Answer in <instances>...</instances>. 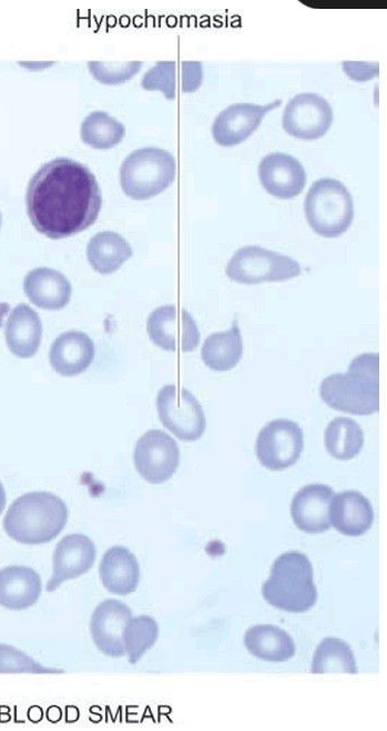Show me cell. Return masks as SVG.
<instances>
[{
    "label": "cell",
    "mask_w": 387,
    "mask_h": 731,
    "mask_svg": "<svg viewBox=\"0 0 387 731\" xmlns=\"http://www.w3.org/2000/svg\"><path fill=\"white\" fill-rule=\"evenodd\" d=\"M26 203L35 230L57 240L91 226L98 219L102 196L95 176L85 165L58 158L33 174Z\"/></svg>",
    "instance_id": "cell-1"
},
{
    "label": "cell",
    "mask_w": 387,
    "mask_h": 731,
    "mask_svg": "<svg viewBox=\"0 0 387 731\" xmlns=\"http://www.w3.org/2000/svg\"><path fill=\"white\" fill-rule=\"evenodd\" d=\"M329 407L354 414L370 415L379 409V354L364 353L355 357L346 373L325 377L319 387Z\"/></svg>",
    "instance_id": "cell-2"
},
{
    "label": "cell",
    "mask_w": 387,
    "mask_h": 731,
    "mask_svg": "<svg viewBox=\"0 0 387 731\" xmlns=\"http://www.w3.org/2000/svg\"><path fill=\"white\" fill-rule=\"evenodd\" d=\"M69 518L65 502L49 491H31L18 497L8 508L3 529L13 540L41 545L53 540Z\"/></svg>",
    "instance_id": "cell-3"
},
{
    "label": "cell",
    "mask_w": 387,
    "mask_h": 731,
    "mask_svg": "<svg viewBox=\"0 0 387 731\" xmlns=\"http://www.w3.org/2000/svg\"><path fill=\"white\" fill-rule=\"evenodd\" d=\"M264 599L288 612H304L317 600L309 559L302 552L288 551L276 558L269 578L262 586Z\"/></svg>",
    "instance_id": "cell-4"
},
{
    "label": "cell",
    "mask_w": 387,
    "mask_h": 731,
    "mask_svg": "<svg viewBox=\"0 0 387 731\" xmlns=\"http://www.w3.org/2000/svg\"><path fill=\"white\" fill-rule=\"evenodd\" d=\"M176 162L174 156L159 148H142L130 153L120 167V184L133 200L151 199L174 181Z\"/></svg>",
    "instance_id": "cell-5"
},
{
    "label": "cell",
    "mask_w": 387,
    "mask_h": 731,
    "mask_svg": "<svg viewBox=\"0 0 387 731\" xmlns=\"http://www.w3.org/2000/svg\"><path fill=\"white\" fill-rule=\"evenodd\" d=\"M304 213L312 230L324 237L344 234L354 220V202L347 187L335 179L315 181L308 190Z\"/></svg>",
    "instance_id": "cell-6"
},
{
    "label": "cell",
    "mask_w": 387,
    "mask_h": 731,
    "mask_svg": "<svg viewBox=\"0 0 387 731\" xmlns=\"http://www.w3.org/2000/svg\"><path fill=\"white\" fill-rule=\"evenodd\" d=\"M301 272L294 258L257 245L238 248L225 268L227 277L241 284L287 281Z\"/></svg>",
    "instance_id": "cell-7"
},
{
    "label": "cell",
    "mask_w": 387,
    "mask_h": 731,
    "mask_svg": "<svg viewBox=\"0 0 387 731\" xmlns=\"http://www.w3.org/2000/svg\"><path fill=\"white\" fill-rule=\"evenodd\" d=\"M156 409L163 426L179 439L193 441L202 437L206 420L203 408L186 388L169 384L156 396Z\"/></svg>",
    "instance_id": "cell-8"
},
{
    "label": "cell",
    "mask_w": 387,
    "mask_h": 731,
    "mask_svg": "<svg viewBox=\"0 0 387 731\" xmlns=\"http://www.w3.org/2000/svg\"><path fill=\"white\" fill-rule=\"evenodd\" d=\"M304 446L303 430L293 420L278 418L267 423L258 433L255 450L259 463L271 470L294 465Z\"/></svg>",
    "instance_id": "cell-9"
},
{
    "label": "cell",
    "mask_w": 387,
    "mask_h": 731,
    "mask_svg": "<svg viewBox=\"0 0 387 731\" xmlns=\"http://www.w3.org/2000/svg\"><path fill=\"white\" fill-rule=\"evenodd\" d=\"M146 331L159 347L171 352H191L200 343V332L191 314L175 305H163L149 315Z\"/></svg>",
    "instance_id": "cell-10"
},
{
    "label": "cell",
    "mask_w": 387,
    "mask_h": 731,
    "mask_svg": "<svg viewBox=\"0 0 387 731\" xmlns=\"http://www.w3.org/2000/svg\"><path fill=\"white\" fill-rule=\"evenodd\" d=\"M133 460L143 479L151 484H162L170 479L179 467V446L164 430L150 429L138 439Z\"/></svg>",
    "instance_id": "cell-11"
},
{
    "label": "cell",
    "mask_w": 387,
    "mask_h": 731,
    "mask_svg": "<svg viewBox=\"0 0 387 731\" xmlns=\"http://www.w3.org/2000/svg\"><path fill=\"white\" fill-rule=\"evenodd\" d=\"M333 122L329 103L317 93H299L286 104L283 129L292 136L302 140H315L324 136Z\"/></svg>",
    "instance_id": "cell-12"
},
{
    "label": "cell",
    "mask_w": 387,
    "mask_h": 731,
    "mask_svg": "<svg viewBox=\"0 0 387 731\" xmlns=\"http://www.w3.org/2000/svg\"><path fill=\"white\" fill-rule=\"evenodd\" d=\"M277 99L267 104L234 103L215 118L212 125L214 141L222 146H233L245 141L261 124L265 114L279 106Z\"/></svg>",
    "instance_id": "cell-13"
},
{
    "label": "cell",
    "mask_w": 387,
    "mask_h": 731,
    "mask_svg": "<svg viewBox=\"0 0 387 731\" xmlns=\"http://www.w3.org/2000/svg\"><path fill=\"white\" fill-rule=\"evenodd\" d=\"M96 557L94 542L85 535L64 536L55 546L52 557V576L47 591H54L61 583L85 573Z\"/></svg>",
    "instance_id": "cell-14"
},
{
    "label": "cell",
    "mask_w": 387,
    "mask_h": 731,
    "mask_svg": "<svg viewBox=\"0 0 387 731\" xmlns=\"http://www.w3.org/2000/svg\"><path fill=\"white\" fill-rule=\"evenodd\" d=\"M132 618L131 609L122 601L108 599L93 611L90 631L98 649L109 657L125 654L123 632Z\"/></svg>",
    "instance_id": "cell-15"
},
{
    "label": "cell",
    "mask_w": 387,
    "mask_h": 731,
    "mask_svg": "<svg viewBox=\"0 0 387 731\" xmlns=\"http://www.w3.org/2000/svg\"><path fill=\"white\" fill-rule=\"evenodd\" d=\"M263 187L277 199L297 196L306 184V173L301 162L286 153H271L258 165Z\"/></svg>",
    "instance_id": "cell-16"
},
{
    "label": "cell",
    "mask_w": 387,
    "mask_h": 731,
    "mask_svg": "<svg viewBox=\"0 0 387 731\" xmlns=\"http://www.w3.org/2000/svg\"><path fill=\"white\" fill-rule=\"evenodd\" d=\"M334 496L332 487L312 484L299 489L291 504L295 526L308 534L326 531L332 525L329 505Z\"/></svg>",
    "instance_id": "cell-17"
},
{
    "label": "cell",
    "mask_w": 387,
    "mask_h": 731,
    "mask_svg": "<svg viewBox=\"0 0 387 731\" xmlns=\"http://www.w3.org/2000/svg\"><path fill=\"white\" fill-rule=\"evenodd\" d=\"M94 355L95 347L89 335L69 331L54 339L49 351V361L58 374L69 377L84 372Z\"/></svg>",
    "instance_id": "cell-18"
},
{
    "label": "cell",
    "mask_w": 387,
    "mask_h": 731,
    "mask_svg": "<svg viewBox=\"0 0 387 731\" xmlns=\"http://www.w3.org/2000/svg\"><path fill=\"white\" fill-rule=\"evenodd\" d=\"M330 525L346 536L364 535L373 525L374 510L369 500L356 490L334 495L329 505Z\"/></svg>",
    "instance_id": "cell-19"
},
{
    "label": "cell",
    "mask_w": 387,
    "mask_h": 731,
    "mask_svg": "<svg viewBox=\"0 0 387 731\" xmlns=\"http://www.w3.org/2000/svg\"><path fill=\"white\" fill-rule=\"evenodd\" d=\"M23 291L35 306L57 311L64 307L71 297V284L59 271L37 267L23 281Z\"/></svg>",
    "instance_id": "cell-20"
},
{
    "label": "cell",
    "mask_w": 387,
    "mask_h": 731,
    "mask_svg": "<svg viewBox=\"0 0 387 731\" xmlns=\"http://www.w3.org/2000/svg\"><path fill=\"white\" fill-rule=\"evenodd\" d=\"M41 591V578L32 568L8 566L0 569V606L10 610L30 608Z\"/></svg>",
    "instance_id": "cell-21"
},
{
    "label": "cell",
    "mask_w": 387,
    "mask_h": 731,
    "mask_svg": "<svg viewBox=\"0 0 387 731\" xmlns=\"http://www.w3.org/2000/svg\"><path fill=\"white\" fill-rule=\"evenodd\" d=\"M4 337L13 355L20 358L32 357L42 337V323L38 313L27 304L17 305L6 322Z\"/></svg>",
    "instance_id": "cell-22"
},
{
    "label": "cell",
    "mask_w": 387,
    "mask_h": 731,
    "mask_svg": "<svg viewBox=\"0 0 387 731\" xmlns=\"http://www.w3.org/2000/svg\"><path fill=\"white\" fill-rule=\"evenodd\" d=\"M99 575L104 588L119 596L133 592L140 580V566L135 556L125 547L114 546L105 551Z\"/></svg>",
    "instance_id": "cell-23"
},
{
    "label": "cell",
    "mask_w": 387,
    "mask_h": 731,
    "mask_svg": "<svg viewBox=\"0 0 387 731\" xmlns=\"http://www.w3.org/2000/svg\"><path fill=\"white\" fill-rule=\"evenodd\" d=\"M244 643L253 656L265 661H287L295 654L292 637L285 630L272 625L249 628L245 632Z\"/></svg>",
    "instance_id": "cell-24"
},
{
    "label": "cell",
    "mask_w": 387,
    "mask_h": 731,
    "mask_svg": "<svg viewBox=\"0 0 387 731\" xmlns=\"http://www.w3.org/2000/svg\"><path fill=\"white\" fill-rule=\"evenodd\" d=\"M242 354V336L236 319L230 329L207 336L201 349L204 364L217 372L228 370L236 366Z\"/></svg>",
    "instance_id": "cell-25"
},
{
    "label": "cell",
    "mask_w": 387,
    "mask_h": 731,
    "mask_svg": "<svg viewBox=\"0 0 387 731\" xmlns=\"http://www.w3.org/2000/svg\"><path fill=\"white\" fill-rule=\"evenodd\" d=\"M132 256V248L120 234L105 231L91 237L86 246V257L96 272L111 274Z\"/></svg>",
    "instance_id": "cell-26"
},
{
    "label": "cell",
    "mask_w": 387,
    "mask_h": 731,
    "mask_svg": "<svg viewBox=\"0 0 387 731\" xmlns=\"http://www.w3.org/2000/svg\"><path fill=\"white\" fill-rule=\"evenodd\" d=\"M324 443L329 455L339 460H347L361 450L364 433L354 419L336 417L326 427Z\"/></svg>",
    "instance_id": "cell-27"
},
{
    "label": "cell",
    "mask_w": 387,
    "mask_h": 731,
    "mask_svg": "<svg viewBox=\"0 0 387 731\" xmlns=\"http://www.w3.org/2000/svg\"><path fill=\"white\" fill-rule=\"evenodd\" d=\"M310 671L313 673H356V662L350 647L337 638H325L317 646Z\"/></svg>",
    "instance_id": "cell-28"
},
{
    "label": "cell",
    "mask_w": 387,
    "mask_h": 731,
    "mask_svg": "<svg viewBox=\"0 0 387 731\" xmlns=\"http://www.w3.org/2000/svg\"><path fill=\"white\" fill-rule=\"evenodd\" d=\"M124 135V125L103 111L90 113L81 124L82 141L94 149L113 148Z\"/></svg>",
    "instance_id": "cell-29"
},
{
    "label": "cell",
    "mask_w": 387,
    "mask_h": 731,
    "mask_svg": "<svg viewBox=\"0 0 387 731\" xmlns=\"http://www.w3.org/2000/svg\"><path fill=\"white\" fill-rule=\"evenodd\" d=\"M159 636L156 621L149 616L131 618L124 628L123 641L130 663H136L153 647Z\"/></svg>",
    "instance_id": "cell-30"
},
{
    "label": "cell",
    "mask_w": 387,
    "mask_h": 731,
    "mask_svg": "<svg viewBox=\"0 0 387 731\" xmlns=\"http://www.w3.org/2000/svg\"><path fill=\"white\" fill-rule=\"evenodd\" d=\"M62 670L43 667L21 650L0 643V673H62Z\"/></svg>",
    "instance_id": "cell-31"
},
{
    "label": "cell",
    "mask_w": 387,
    "mask_h": 731,
    "mask_svg": "<svg viewBox=\"0 0 387 731\" xmlns=\"http://www.w3.org/2000/svg\"><path fill=\"white\" fill-rule=\"evenodd\" d=\"M142 67L141 61L112 62L90 61L88 68L91 74L101 83L119 84L135 75Z\"/></svg>",
    "instance_id": "cell-32"
},
{
    "label": "cell",
    "mask_w": 387,
    "mask_h": 731,
    "mask_svg": "<svg viewBox=\"0 0 387 731\" xmlns=\"http://www.w3.org/2000/svg\"><path fill=\"white\" fill-rule=\"evenodd\" d=\"M141 84L145 90H159L166 99L173 100L176 95V63L157 62L144 74Z\"/></svg>",
    "instance_id": "cell-33"
},
{
    "label": "cell",
    "mask_w": 387,
    "mask_h": 731,
    "mask_svg": "<svg viewBox=\"0 0 387 731\" xmlns=\"http://www.w3.org/2000/svg\"><path fill=\"white\" fill-rule=\"evenodd\" d=\"M181 89L183 92H193L202 83L203 70L198 61H183L181 64Z\"/></svg>",
    "instance_id": "cell-34"
},
{
    "label": "cell",
    "mask_w": 387,
    "mask_h": 731,
    "mask_svg": "<svg viewBox=\"0 0 387 731\" xmlns=\"http://www.w3.org/2000/svg\"><path fill=\"white\" fill-rule=\"evenodd\" d=\"M6 501H7L6 490H4L3 485L0 481V515L2 514V511L6 507Z\"/></svg>",
    "instance_id": "cell-35"
},
{
    "label": "cell",
    "mask_w": 387,
    "mask_h": 731,
    "mask_svg": "<svg viewBox=\"0 0 387 731\" xmlns=\"http://www.w3.org/2000/svg\"><path fill=\"white\" fill-rule=\"evenodd\" d=\"M1 221H2V217H1V213H0V226H1Z\"/></svg>",
    "instance_id": "cell-36"
}]
</instances>
